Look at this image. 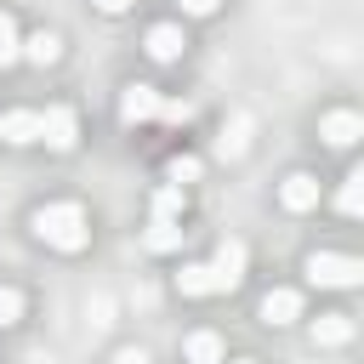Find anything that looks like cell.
I'll use <instances>...</instances> for the list:
<instances>
[{
    "label": "cell",
    "mask_w": 364,
    "mask_h": 364,
    "mask_svg": "<svg viewBox=\"0 0 364 364\" xmlns=\"http://www.w3.org/2000/svg\"><path fill=\"white\" fill-rule=\"evenodd\" d=\"M34 233L46 239V245H57V250H80L85 245V210L74 205V199H57V205H40L34 210Z\"/></svg>",
    "instance_id": "6da1fadb"
},
{
    "label": "cell",
    "mask_w": 364,
    "mask_h": 364,
    "mask_svg": "<svg viewBox=\"0 0 364 364\" xmlns=\"http://www.w3.org/2000/svg\"><path fill=\"white\" fill-rule=\"evenodd\" d=\"M301 273H307V284H318V290H347V284H364V262H358V256H341V250H313Z\"/></svg>",
    "instance_id": "7a4b0ae2"
},
{
    "label": "cell",
    "mask_w": 364,
    "mask_h": 364,
    "mask_svg": "<svg viewBox=\"0 0 364 364\" xmlns=\"http://www.w3.org/2000/svg\"><path fill=\"white\" fill-rule=\"evenodd\" d=\"M40 142H46L51 154H68V148L80 142V119H74L68 102H51V108L40 114Z\"/></svg>",
    "instance_id": "3957f363"
},
{
    "label": "cell",
    "mask_w": 364,
    "mask_h": 364,
    "mask_svg": "<svg viewBox=\"0 0 364 364\" xmlns=\"http://www.w3.org/2000/svg\"><path fill=\"white\" fill-rule=\"evenodd\" d=\"M159 102H165V97H159L154 85H142V80H136V85H125V97H119V119H125V125L159 119Z\"/></svg>",
    "instance_id": "277c9868"
},
{
    "label": "cell",
    "mask_w": 364,
    "mask_h": 364,
    "mask_svg": "<svg viewBox=\"0 0 364 364\" xmlns=\"http://www.w3.org/2000/svg\"><path fill=\"white\" fill-rule=\"evenodd\" d=\"M210 267H216V290H239L245 284V245L239 239H222L216 256H210Z\"/></svg>",
    "instance_id": "5b68a950"
},
{
    "label": "cell",
    "mask_w": 364,
    "mask_h": 364,
    "mask_svg": "<svg viewBox=\"0 0 364 364\" xmlns=\"http://www.w3.org/2000/svg\"><path fill=\"white\" fill-rule=\"evenodd\" d=\"M318 136H324L330 148H353V142L364 136V119H358L353 108H336V114H324V119H318Z\"/></svg>",
    "instance_id": "8992f818"
},
{
    "label": "cell",
    "mask_w": 364,
    "mask_h": 364,
    "mask_svg": "<svg viewBox=\"0 0 364 364\" xmlns=\"http://www.w3.org/2000/svg\"><path fill=\"white\" fill-rule=\"evenodd\" d=\"M279 205H284V210H313V205H318V176L290 171V176L279 182Z\"/></svg>",
    "instance_id": "52a82bcc"
},
{
    "label": "cell",
    "mask_w": 364,
    "mask_h": 364,
    "mask_svg": "<svg viewBox=\"0 0 364 364\" xmlns=\"http://www.w3.org/2000/svg\"><path fill=\"white\" fill-rule=\"evenodd\" d=\"M0 142H11V148L40 142V114H34V108H11V114L0 119Z\"/></svg>",
    "instance_id": "ba28073f"
},
{
    "label": "cell",
    "mask_w": 364,
    "mask_h": 364,
    "mask_svg": "<svg viewBox=\"0 0 364 364\" xmlns=\"http://www.w3.org/2000/svg\"><path fill=\"white\" fill-rule=\"evenodd\" d=\"M296 318H301V296H296V290H267V296H262V324L284 330V324H296Z\"/></svg>",
    "instance_id": "9c48e42d"
},
{
    "label": "cell",
    "mask_w": 364,
    "mask_h": 364,
    "mask_svg": "<svg viewBox=\"0 0 364 364\" xmlns=\"http://www.w3.org/2000/svg\"><path fill=\"white\" fill-rule=\"evenodd\" d=\"M182 46H188V40H182L176 23H154V28H148V57H154V63H176Z\"/></svg>",
    "instance_id": "30bf717a"
},
{
    "label": "cell",
    "mask_w": 364,
    "mask_h": 364,
    "mask_svg": "<svg viewBox=\"0 0 364 364\" xmlns=\"http://www.w3.org/2000/svg\"><path fill=\"white\" fill-rule=\"evenodd\" d=\"M313 341H318V347L353 341V318H347V313H318V318H313Z\"/></svg>",
    "instance_id": "8fae6325"
},
{
    "label": "cell",
    "mask_w": 364,
    "mask_h": 364,
    "mask_svg": "<svg viewBox=\"0 0 364 364\" xmlns=\"http://www.w3.org/2000/svg\"><path fill=\"white\" fill-rule=\"evenodd\" d=\"M176 290H182V296H210V290H216V267H210V262H188V267L176 273Z\"/></svg>",
    "instance_id": "7c38bea8"
},
{
    "label": "cell",
    "mask_w": 364,
    "mask_h": 364,
    "mask_svg": "<svg viewBox=\"0 0 364 364\" xmlns=\"http://www.w3.org/2000/svg\"><path fill=\"white\" fill-rule=\"evenodd\" d=\"M23 57H28V63H40V68H51V63L63 57V40H57L51 28H40V34H28V40H23Z\"/></svg>",
    "instance_id": "4fadbf2b"
},
{
    "label": "cell",
    "mask_w": 364,
    "mask_h": 364,
    "mask_svg": "<svg viewBox=\"0 0 364 364\" xmlns=\"http://www.w3.org/2000/svg\"><path fill=\"white\" fill-rule=\"evenodd\" d=\"M182 353H188V364H222V336L216 330H193Z\"/></svg>",
    "instance_id": "5bb4252c"
},
{
    "label": "cell",
    "mask_w": 364,
    "mask_h": 364,
    "mask_svg": "<svg viewBox=\"0 0 364 364\" xmlns=\"http://www.w3.org/2000/svg\"><path fill=\"white\" fill-rule=\"evenodd\" d=\"M336 205H341L347 216H358V222H364V165H358V171H347V182H341V193H336Z\"/></svg>",
    "instance_id": "9a60e30c"
},
{
    "label": "cell",
    "mask_w": 364,
    "mask_h": 364,
    "mask_svg": "<svg viewBox=\"0 0 364 364\" xmlns=\"http://www.w3.org/2000/svg\"><path fill=\"white\" fill-rule=\"evenodd\" d=\"M182 216V182H165L154 193V222H176Z\"/></svg>",
    "instance_id": "2e32d148"
},
{
    "label": "cell",
    "mask_w": 364,
    "mask_h": 364,
    "mask_svg": "<svg viewBox=\"0 0 364 364\" xmlns=\"http://www.w3.org/2000/svg\"><path fill=\"white\" fill-rule=\"evenodd\" d=\"M142 245H148L154 256H165V250H176V245H182V228H176V222H154V228L142 233Z\"/></svg>",
    "instance_id": "e0dca14e"
},
{
    "label": "cell",
    "mask_w": 364,
    "mask_h": 364,
    "mask_svg": "<svg viewBox=\"0 0 364 364\" xmlns=\"http://www.w3.org/2000/svg\"><path fill=\"white\" fill-rule=\"evenodd\" d=\"M17 57H23V40H17V23H11L6 11H0V68H11Z\"/></svg>",
    "instance_id": "ac0fdd59"
},
{
    "label": "cell",
    "mask_w": 364,
    "mask_h": 364,
    "mask_svg": "<svg viewBox=\"0 0 364 364\" xmlns=\"http://www.w3.org/2000/svg\"><path fill=\"white\" fill-rule=\"evenodd\" d=\"M17 318H23V296H17L11 284H0V330H11Z\"/></svg>",
    "instance_id": "d6986e66"
},
{
    "label": "cell",
    "mask_w": 364,
    "mask_h": 364,
    "mask_svg": "<svg viewBox=\"0 0 364 364\" xmlns=\"http://www.w3.org/2000/svg\"><path fill=\"white\" fill-rule=\"evenodd\" d=\"M159 119H171V125H188V119H193V102H188V97H171V102H159Z\"/></svg>",
    "instance_id": "ffe728a7"
},
{
    "label": "cell",
    "mask_w": 364,
    "mask_h": 364,
    "mask_svg": "<svg viewBox=\"0 0 364 364\" xmlns=\"http://www.w3.org/2000/svg\"><path fill=\"white\" fill-rule=\"evenodd\" d=\"M171 182H199V159L193 154H176L171 159Z\"/></svg>",
    "instance_id": "44dd1931"
},
{
    "label": "cell",
    "mask_w": 364,
    "mask_h": 364,
    "mask_svg": "<svg viewBox=\"0 0 364 364\" xmlns=\"http://www.w3.org/2000/svg\"><path fill=\"white\" fill-rule=\"evenodd\" d=\"M216 6H222V0H182V11H188V17H210Z\"/></svg>",
    "instance_id": "7402d4cb"
},
{
    "label": "cell",
    "mask_w": 364,
    "mask_h": 364,
    "mask_svg": "<svg viewBox=\"0 0 364 364\" xmlns=\"http://www.w3.org/2000/svg\"><path fill=\"white\" fill-rule=\"evenodd\" d=\"M114 364H148V353H142V347H119V353H114Z\"/></svg>",
    "instance_id": "603a6c76"
},
{
    "label": "cell",
    "mask_w": 364,
    "mask_h": 364,
    "mask_svg": "<svg viewBox=\"0 0 364 364\" xmlns=\"http://www.w3.org/2000/svg\"><path fill=\"white\" fill-rule=\"evenodd\" d=\"M97 11H108V17H119V11H131V0H97Z\"/></svg>",
    "instance_id": "cb8c5ba5"
},
{
    "label": "cell",
    "mask_w": 364,
    "mask_h": 364,
    "mask_svg": "<svg viewBox=\"0 0 364 364\" xmlns=\"http://www.w3.org/2000/svg\"><path fill=\"white\" fill-rule=\"evenodd\" d=\"M239 364H256V358H239Z\"/></svg>",
    "instance_id": "d4e9b609"
}]
</instances>
